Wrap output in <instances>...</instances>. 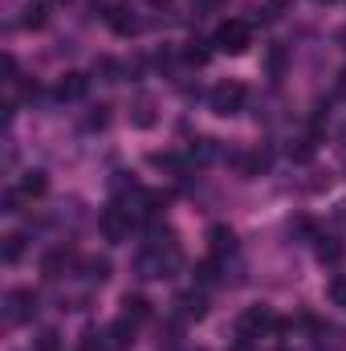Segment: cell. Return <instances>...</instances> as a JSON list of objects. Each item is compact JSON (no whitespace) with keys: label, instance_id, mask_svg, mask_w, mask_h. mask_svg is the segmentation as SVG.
Listing matches in <instances>:
<instances>
[{"label":"cell","instance_id":"17","mask_svg":"<svg viewBox=\"0 0 346 351\" xmlns=\"http://www.w3.org/2000/svg\"><path fill=\"white\" fill-rule=\"evenodd\" d=\"M21 254H25V237L21 233H12V237H4V262H21Z\"/></svg>","mask_w":346,"mask_h":351},{"label":"cell","instance_id":"22","mask_svg":"<svg viewBox=\"0 0 346 351\" xmlns=\"http://www.w3.org/2000/svg\"><path fill=\"white\" fill-rule=\"evenodd\" d=\"M281 70H285V49H281V45H273V49H269V74H273V78H281Z\"/></svg>","mask_w":346,"mask_h":351},{"label":"cell","instance_id":"18","mask_svg":"<svg viewBox=\"0 0 346 351\" xmlns=\"http://www.w3.org/2000/svg\"><path fill=\"white\" fill-rule=\"evenodd\" d=\"M86 278L90 282H106V278H110V262H106V258H90L86 262Z\"/></svg>","mask_w":346,"mask_h":351},{"label":"cell","instance_id":"3","mask_svg":"<svg viewBox=\"0 0 346 351\" xmlns=\"http://www.w3.org/2000/svg\"><path fill=\"white\" fill-rule=\"evenodd\" d=\"M37 315V294L33 290H8L4 294V323L8 327H21Z\"/></svg>","mask_w":346,"mask_h":351},{"label":"cell","instance_id":"16","mask_svg":"<svg viewBox=\"0 0 346 351\" xmlns=\"http://www.w3.org/2000/svg\"><path fill=\"white\" fill-rule=\"evenodd\" d=\"M33 351H62V335H57L53 327H45V331L33 339Z\"/></svg>","mask_w":346,"mask_h":351},{"label":"cell","instance_id":"1","mask_svg":"<svg viewBox=\"0 0 346 351\" xmlns=\"http://www.w3.org/2000/svg\"><path fill=\"white\" fill-rule=\"evenodd\" d=\"M212 45L220 49V53H245L249 45H253V29H249V21H224L216 33H212Z\"/></svg>","mask_w":346,"mask_h":351},{"label":"cell","instance_id":"25","mask_svg":"<svg viewBox=\"0 0 346 351\" xmlns=\"http://www.w3.org/2000/svg\"><path fill=\"white\" fill-rule=\"evenodd\" d=\"M293 160H310L314 156V139H297V147H289Z\"/></svg>","mask_w":346,"mask_h":351},{"label":"cell","instance_id":"21","mask_svg":"<svg viewBox=\"0 0 346 351\" xmlns=\"http://www.w3.org/2000/svg\"><path fill=\"white\" fill-rule=\"evenodd\" d=\"M106 110H110V106H94V110L86 114V127H90V131H102V127L110 123V114H106Z\"/></svg>","mask_w":346,"mask_h":351},{"label":"cell","instance_id":"15","mask_svg":"<svg viewBox=\"0 0 346 351\" xmlns=\"http://www.w3.org/2000/svg\"><path fill=\"white\" fill-rule=\"evenodd\" d=\"M196 278H200L204 286H216V282H220V262H216V258L200 262V265H196Z\"/></svg>","mask_w":346,"mask_h":351},{"label":"cell","instance_id":"24","mask_svg":"<svg viewBox=\"0 0 346 351\" xmlns=\"http://www.w3.org/2000/svg\"><path fill=\"white\" fill-rule=\"evenodd\" d=\"M183 58H187V62H196V66H204V62H208V49H204V41H191V45L183 49Z\"/></svg>","mask_w":346,"mask_h":351},{"label":"cell","instance_id":"29","mask_svg":"<svg viewBox=\"0 0 346 351\" xmlns=\"http://www.w3.org/2000/svg\"><path fill=\"white\" fill-rule=\"evenodd\" d=\"M318 4H330V0H318Z\"/></svg>","mask_w":346,"mask_h":351},{"label":"cell","instance_id":"4","mask_svg":"<svg viewBox=\"0 0 346 351\" xmlns=\"http://www.w3.org/2000/svg\"><path fill=\"white\" fill-rule=\"evenodd\" d=\"M131 225H135V217H131L122 204H114V208H106V213L98 217V229L106 233V241H127V237H131Z\"/></svg>","mask_w":346,"mask_h":351},{"label":"cell","instance_id":"9","mask_svg":"<svg viewBox=\"0 0 346 351\" xmlns=\"http://www.w3.org/2000/svg\"><path fill=\"white\" fill-rule=\"evenodd\" d=\"M175 306L183 311V319H204V315H208V298H204V294H196V290H191V294H179V302H175Z\"/></svg>","mask_w":346,"mask_h":351},{"label":"cell","instance_id":"23","mask_svg":"<svg viewBox=\"0 0 346 351\" xmlns=\"http://www.w3.org/2000/svg\"><path fill=\"white\" fill-rule=\"evenodd\" d=\"M25 200H29V196H25L21 188H8V192H4V213H21Z\"/></svg>","mask_w":346,"mask_h":351},{"label":"cell","instance_id":"7","mask_svg":"<svg viewBox=\"0 0 346 351\" xmlns=\"http://www.w3.org/2000/svg\"><path fill=\"white\" fill-rule=\"evenodd\" d=\"M208 241H212V258H216V262H220L224 254H228V258L237 254V237H232V229H224V225H216V229L208 233Z\"/></svg>","mask_w":346,"mask_h":351},{"label":"cell","instance_id":"13","mask_svg":"<svg viewBox=\"0 0 346 351\" xmlns=\"http://www.w3.org/2000/svg\"><path fill=\"white\" fill-rule=\"evenodd\" d=\"M45 188H49V176L45 172H29L21 180V192L29 196V200H37V196H45Z\"/></svg>","mask_w":346,"mask_h":351},{"label":"cell","instance_id":"11","mask_svg":"<svg viewBox=\"0 0 346 351\" xmlns=\"http://www.w3.org/2000/svg\"><path fill=\"white\" fill-rule=\"evenodd\" d=\"M86 90H90V78H86V74H66V78L57 82V94H62V98H82Z\"/></svg>","mask_w":346,"mask_h":351},{"label":"cell","instance_id":"20","mask_svg":"<svg viewBox=\"0 0 346 351\" xmlns=\"http://www.w3.org/2000/svg\"><path fill=\"white\" fill-rule=\"evenodd\" d=\"M216 156V139H196V147H191V160L196 164H208Z\"/></svg>","mask_w":346,"mask_h":351},{"label":"cell","instance_id":"5","mask_svg":"<svg viewBox=\"0 0 346 351\" xmlns=\"http://www.w3.org/2000/svg\"><path fill=\"white\" fill-rule=\"evenodd\" d=\"M277 327V315L269 306H249L241 315V335H261V331H273Z\"/></svg>","mask_w":346,"mask_h":351},{"label":"cell","instance_id":"27","mask_svg":"<svg viewBox=\"0 0 346 351\" xmlns=\"http://www.w3.org/2000/svg\"><path fill=\"white\" fill-rule=\"evenodd\" d=\"M334 221H338V225H346V200L338 204V208H334Z\"/></svg>","mask_w":346,"mask_h":351},{"label":"cell","instance_id":"2","mask_svg":"<svg viewBox=\"0 0 346 351\" xmlns=\"http://www.w3.org/2000/svg\"><path fill=\"white\" fill-rule=\"evenodd\" d=\"M245 94L249 90L241 86V82H216L212 86V94H208V106H212V114H220V119H228V114H237L241 106H245Z\"/></svg>","mask_w":346,"mask_h":351},{"label":"cell","instance_id":"10","mask_svg":"<svg viewBox=\"0 0 346 351\" xmlns=\"http://www.w3.org/2000/svg\"><path fill=\"white\" fill-rule=\"evenodd\" d=\"M70 258H74L70 250H53V254H45V258H41V274H45V278H62V269L70 265Z\"/></svg>","mask_w":346,"mask_h":351},{"label":"cell","instance_id":"12","mask_svg":"<svg viewBox=\"0 0 346 351\" xmlns=\"http://www.w3.org/2000/svg\"><path fill=\"white\" fill-rule=\"evenodd\" d=\"M106 25H110V29H114V33H122V37H127V33H135V29H139V21H135V16H131V12H127V8H110V12H106Z\"/></svg>","mask_w":346,"mask_h":351},{"label":"cell","instance_id":"19","mask_svg":"<svg viewBox=\"0 0 346 351\" xmlns=\"http://www.w3.org/2000/svg\"><path fill=\"white\" fill-rule=\"evenodd\" d=\"M21 25H25V29H41V25H45V4H29L25 16H21Z\"/></svg>","mask_w":346,"mask_h":351},{"label":"cell","instance_id":"28","mask_svg":"<svg viewBox=\"0 0 346 351\" xmlns=\"http://www.w3.org/2000/svg\"><path fill=\"white\" fill-rule=\"evenodd\" d=\"M151 4H168V0H151Z\"/></svg>","mask_w":346,"mask_h":351},{"label":"cell","instance_id":"8","mask_svg":"<svg viewBox=\"0 0 346 351\" xmlns=\"http://www.w3.org/2000/svg\"><path fill=\"white\" fill-rule=\"evenodd\" d=\"M122 319H131L135 327L147 323V319H151V302H147L143 294H127V298H122Z\"/></svg>","mask_w":346,"mask_h":351},{"label":"cell","instance_id":"6","mask_svg":"<svg viewBox=\"0 0 346 351\" xmlns=\"http://www.w3.org/2000/svg\"><path fill=\"white\" fill-rule=\"evenodd\" d=\"M155 98L151 94H139L135 102H131V127H139V131H147V127H155Z\"/></svg>","mask_w":346,"mask_h":351},{"label":"cell","instance_id":"14","mask_svg":"<svg viewBox=\"0 0 346 351\" xmlns=\"http://www.w3.org/2000/svg\"><path fill=\"white\" fill-rule=\"evenodd\" d=\"M314 241H318V258L326 265H334L343 258V241H338V237H314Z\"/></svg>","mask_w":346,"mask_h":351},{"label":"cell","instance_id":"26","mask_svg":"<svg viewBox=\"0 0 346 351\" xmlns=\"http://www.w3.org/2000/svg\"><path fill=\"white\" fill-rule=\"evenodd\" d=\"M82 339H86V343H82V351H102V335H98V331H86Z\"/></svg>","mask_w":346,"mask_h":351}]
</instances>
